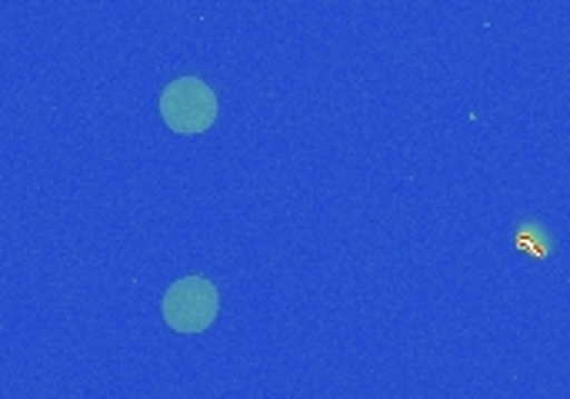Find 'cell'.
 <instances>
[{"label":"cell","mask_w":570,"mask_h":399,"mask_svg":"<svg viewBox=\"0 0 570 399\" xmlns=\"http://www.w3.org/2000/svg\"><path fill=\"white\" fill-rule=\"evenodd\" d=\"M160 313L167 327L177 333H204L207 327H214L220 313V293L204 277H184V280H174L170 290L164 293Z\"/></svg>","instance_id":"cell-1"},{"label":"cell","mask_w":570,"mask_h":399,"mask_svg":"<svg viewBox=\"0 0 570 399\" xmlns=\"http://www.w3.org/2000/svg\"><path fill=\"white\" fill-rule=\"evenodd\" d=\"M160 117L177 133H204L217 120V93L200 77H177L160 93Z\"/></svg>","instance_id":"cell-2"}]
</instances>
